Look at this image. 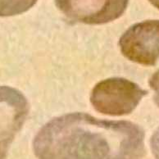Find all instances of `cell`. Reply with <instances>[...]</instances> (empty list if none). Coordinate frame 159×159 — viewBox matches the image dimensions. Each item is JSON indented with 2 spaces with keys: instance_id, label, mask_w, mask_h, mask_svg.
Segmentation results:
<instances>
[{
  "instance_id": "5b68a950",
  "label": "cell",
  "mask_w": 159,
  "mask_h": 159,
  "mask_svg": "<svg viewBox=\"0 0 159 159\" xmlns=\"http://www.w3.org/2000/svg\"><path fill=\"white\" fill-rule=\"evenodd\" d=\"M129 0H55L56 7L70 20L102 25L122 16Z\"/></svg>"
},
{
  "instance_id": "277c9868",
  "label": "cell",
  "mask_w": 159,
  "mask_h": 159,
  "mask_svg": "<svg viewBox=\"0 0 159 159\" xmlns=\"http://www.w3.org/2000/svg\"><path fill=\"white\" fill-rule=\"evenodd\" d=\"M30 106L23 93L10 86H0V159H7L8 150L22 128Z\"/></svg>"
},
{
  "instance_id": "6da1fadb",
  "label": "cell",
  "mask_w": 159,
  "mask_h": 159,
  "mask_svg": "<svg viewBox=\"0 0 159 159\" xmlns=\"http://www.w3.org/2000/svg\"><path fill=\"white\" fill-rule=\"evenodd\" d=\"M144 131L128 120H107L84 112L57 116L34 137L38 159H142Z\"/></svg>"
},
{
  "instance_id": "52a82bcc",
  "label": "cell",
  "mask_w": 159,
  "mask_h": 159,
  "mask_svg": "<svg viewBox=\"0 0 159 159\" xmlns=\"http://www.w3.org/2000/svg\"><path fill=\"white\" fill-rule=\"evenodd\" d=\"M149 85L154 91V102L159 107V70H157L149 79Z\"/></svg>"
},
{
  "instance_id": "3957f363",
  "label": "cell",
  "mask_w": 159,
  "mask_h": 159,
  "mask_svg": "<svg viewBox=\"0 0 159 159\" xmlns=\"http://www.w3.org/2000/svg\"><path fill=\"white\" fill-rule=\"evenodd\" d=\"M120 52L129 61L154 66L159 59V20L134 24L119 39Z\"/></svg>"
},
{
  "instance_id": "ba28073f",
  "label": "cell",
  "mask_w": 159,
  "mask_h": 159,
  "mask_svg": "<svg viewBox=\"0 0 159 159\" xmlns=\"http://www.w3.org/2000/svg\"><path fill=\"white\" fill-rule=\"evenodd\" d=\"M150 146L156 159H159V128L153 133L150 139Z\"/></svg>"
},
{
  "instance_id": "7a4b0ae2",
  "label": "cell",
  "mask_w": 159,
  "mask_h": 159,
  "mask_svg": "<svg viewBox=\"0 0 159 159\" xmlns=\"http://www.w3.org/2000/svg\"><path fill=\"white\" fill-rule=\"evenodd\" d=\"M148 93L134 82L112 77L98 82L90 94V102L96 111L108 116L131 113Z\"/></svg>"
},
{
  "instance_id": "8992f818",
  "label": "cell",
  "mask_w": 159,
  "mask_h": 159,
  "mask_svg": "<svg viewBox=\"0 0 159 159\" xmlns=\"http://www.w3.org/2000/svg\"><path fill=\"white\" fill-rule=\"evenodd\" d=\"M38 0H0V16H12L24 13L35 5Z\"/></svg>"
},
{
  "instance_id": "9c48e42d",
  "label": "cell",
  "mask_w": 159,
  "mask_h": 159,
  "mask_svg": "<svg viewBox=\"0 0 159 159\" xmlns=\"http://www.w3.org/2000/svg\"><path fill=\"white\" fill-rule=\"evenodd\" d=\"M148 2L159 10V0H148Z\"/></svg>"
}]
</instances>
